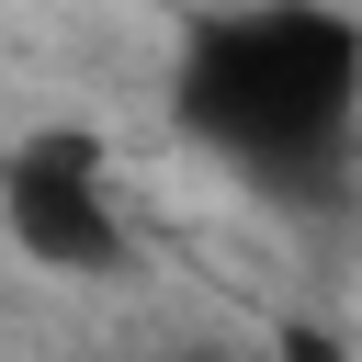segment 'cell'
I'll return each instance as SVG.
<instances>
[{
  "label": "cell",
  "mask_w": 362,
  "mask_h": 362,
  "mask_svg": "<svg viewBox=\"0 0 362 362\" xmlns=\"http://www.w3.org/2000/svg\"><path fill=\"white\" fill-rule=\"evenodd\" d=\"M249 362H272V351H249Z\"/></svg>",
  "instance_id": "cell-4"
},
{
  "label": "cell",
  "mask_w": 362,
  "mask_h": 362,
  "mask_svg": "<svg viewBox=\"0 0 362 362\" xmlns=\"http://www.w3.org/2000/svg\"><path fill=\"white\" fill-rule=\"evenodd\" d=\"M181 362H249V351H181Z\"/></svg>",
  "instance_id": "cell-3"
},
{
  "label": "cell",
  "mask_w": 362,
  "mask_h": 362,
  "mask_svg": "<svg viewBox=\"0 0 362 362\" xmlns=\"http://www.w3.org/2000/svg\"><path fill=\"white\" fill-rule=\"evenodd\" d=\"M0 238L57 283H124L136 272V226H124L113 147L90 124H23L0 147Z\"/></svg>",
  "instance_id": "cell-2"
},
{
  "label": "cell",
  "mask_w": 362,
  "mask_h": 362,
  "mask_svg": "<svg viewBox=\"0 0 362 362\" xmlns=\"http://www.w3.org/2000/svg\"><path fill=\"white\" fill-rule=\"evenodd\" d=\"M170 124L260 204L328 215L362 158V23L328 0L192 11L170 57Z\"/></svg>",
  "instance_id": "cell-1"
}]
</instances>
